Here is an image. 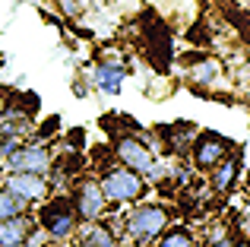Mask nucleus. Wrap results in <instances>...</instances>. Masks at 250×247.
<instances>
[{"label": "nucleus", "mask_w": 250, "mask_h": 247, "mask_svg": "<svg viewBox=\"0 0 250 247\" xmlns=\"http://www.w3.org/2000/svg\"><path fill=\"white\" fill-rule=\"evenodd\" d=\"M35 222H38V228L44 231V238H48L51 244L73 241L76 228H80V216H76V209H73V200L63 197V193H48V197L42 200V206H38V212H35Z\"/></svg>", "instance_id": "nucleus-1"}, {"label": "nucleus", "mask_w": 250, "mask_h": 247, "mask_svg": "<svg viewBox=\"0 0 250 247\" xmlns=\"http://www.w3.org/2000/svg\"><path fill=\"white\" fill-rule=\"evenodd\" d=\"M98 187H102L108 206H133V203H140V200L149 193V181L143 178V174H136L133 168L121 165V162L102 168Z\"/></svg>", "instance_id": "nucleus-2"}, {"label": "nucleus", "mask_w": 250, "mask_h": 247, "mask_svg": "<svg viewBox=\"0 0 250 247\" xmlns=\"http://www.w3.org/2000/svg\"><path fill=\"white\" fill-rule=\"evenodd\" d=\"M111 152L121 165L133 168L136 174H143L146 181H159L165 178V162L155 155V149L149 143H143L136 133H114V143H111Z\"/></svg>", "instance_id": "nucleus-3"}, {"label": "nucleus", "mask_w": 250, "mask_h": 247, "mask_svg": "<svg viewBox=\"0 0 250 247\" xmlns=\"http://www.w3.org/2000/svg\"><path fill=\"white\" fill-rule=\"evenodd\" d=\"M171 222V209L162 203H133V209L124 216V238L133 247L152 244Z\"/></svg>", "instance_id": "nucleus-4"}, {"label": "nucleus", "mask_w": 250, "mask_h": 247, "mask_svg": "<svg viewBox=\"0 0 250 247\" xmlns=\"http://www.w3.org/2000/svg\"><path fill=\"white\" fill-rule=\"evenodd\" d=\"M73 209L80 216V222H95V219L108 216V200H104L102 187H98V178H89V174H76L73 178Z\"/></svg>", "instance_id": "nucleus-5"}, {"label": "nucleus", "mask_w": 250, "mask_h": 247, "mask_svg": "<svg viewBox=\"0 0 250 247\" xmlns=\"http://www.w3.org/2000/svg\"><path fill=\"white\" fill-rule=\"evenodd\" d=\"M3 168L6 171H32V174H48L51 162H54V152H51L48 143L38 140H22L10 155H3Z\"/></svg>", "instance_id": "nucleus-6"}, {"label": "nucleus", "mask_w": 250, "mask_h": 247, "mask_svg": "<svg viewBox=\"0 0 250 247\" xmlns=\"http://www.w3.org/2000/svg\"><path fill=\"white\" fill-rule=\"evenodd\" d=\"M29 136H32V111H25L19 105L0 108V159L10 155Z\"/></svg>", "instance_id": "nucleus-7"}, {"label": "nucleus", "mask_w": 250, "mask_h": 247, "mask_svg": "<svg viewBox=\"0 0 250 247\" xmlns=\"http://www.w3.org/2000/svg\"><path fill=\"white\" fill-rule=\"evenodd\" d=\"M231 149H234L231 140H225V136L215 133V130H203V133H196L193 143H190V159H193V168L209 171V168H212L215 162H222Z\"/></svg>", "instance_id": "nucleus-8"}, {"label": "nucleus", "mask_w": 250, "mask_h": 247, "mask_svg": "<svg viewBox=\"0 0 250 247\" xmlns=\"http://www.w3.org/2000/svg\"><path fill=\"white\" fill-rule=\"evenodd\" d=\"M44 238V231L38 228L35 212H22L0 222V247H35Z\"/></svg>", "instance_id": "nucleus-9"}, {"label": "nucleus", "mask_w": 250, "mask_h": 247, "mask_svg": "<svg viewBox=\"0 0 250 247\" xmlns=\"http://www.w3.org/2000/svg\"><path fill=\"white\" fill-rule=\"evenodd\" d=\"M13 197H19L25 206L42 203L44 197L51 193L48 187V174H32V171H6V178L0 181Z\"/></svg>", "instance_id": "nucleus-10"}, {"label": "nucleus", "mask_w": 250, "mask_h": 247, "mask_svg": "<svg viewBox=\"0 0 250 247\" xmlns=\"http://www.w3.org/2000/svg\"><path fill=\"white\" fill-rule=\"evenodd\" d=\"M238 178H241V152H228L222 162H215L212 168H209V187H212L215 193H228L238 187Z\"/></svg>", "instance_id": "nucleus-11"}, {"label": "nucleus", "mask_w": 250, "mask_h": 247, "mask_svg": "<svg viewBox=\"0 0 250 247\" xmlns=\"http://www.w3.org/2000/svg\"><path fill=\"white\" fill-rule=\"evenodd\" d=\"M76 244H80V247H121L117 231L111 228L104 219L80 222V228H76Z\"/></svg>", "instance_id": "nucleus-12"}, {"label": "nucleus", "mask_w": 250, "mask_h": 247, "mask_svg": "<svg viewBox=\"0 0 250 247\" xmlns=\"http://www.w3.org/2000/svg\"><path fill=\"white\" fill-rule=\"evenodd\" d=\"M124 76H127V67H124L121 61H114V57H104V61H98L95 70H92V80H95V86L102 89V92H108V95H117V92H121Z\"/></svg>", "instance_id": "nucleus-13"}, {"label": "nucleus", "mask_w": 250, "mask_h": 247, "mask_svg": "<svg viewBox=\"0 0 250 247\" xmlns=\"http://www.w3.org/2000/svg\"><path fill=\"white\" fill-rule=\"evenodd\" d=\"M193 133H196V127L193 124H171V127H159V136L165 140V146H168V152H174V155H181V159H187V152H190V143H193Z\"/></svg>", "instance_id": "nucleus-14"}, {"label": "nucleus", "mask_w": 250, "mask_h": 247, "mask_svg": "<svg viewBox=\"0 0 250 247\" xmlns=\"http://www.w3.org/2000/svg\"><path fill=\"white\" fill-rule=\"evenodd\" d=\"M152 247H196V238L190 228L177 225V228H165L159 238L152 241Z\"/></svg>", "instance_id": "nucleus-15"}, {"label": "nucleus", "mask_w": 250, "mask_h": 247, "mask_svg": "<svg viewBox=\"0 0 250 247\" xmlns=\"http://www.w3.org/2000/svg\"><path fill=\"white\" fill-rule=\"evenodd\" d=\"M219 61L215 57H203V61H193V67H190V80L196 82V86H212L215 80H219Z\"/></svg>", "instance_id": "nucleus-16"}, {"label": "nucleus", "mask_w": 250, "mask_h": 247, "mask_svg": "<svg viewBox=\"0 0 250 247\" xmlns=\"http://www.w3.org/2000/svg\"><path fill=\"white\" fill-rule=\"evenodd\" d=\"M22 212H32V206H25L19 197H13L3 184H0V222L3 219H13V216H22Z\"/></svg>", "instance_id": "nucleus-17"}, {"label": "nucleus", "mask_w": 250, "mask_h": 247, "mask_svg": "<svg viewBox=\"0 0 250 247\" xmlns=\"http://www.w3.org/2000/svg\"><path fill=\"white\" fill-rule=\"evenodd\" d=\"M234 228L228 222H212L206 231V247H231Z\"/></svg>", "instance_id": "nucleus-18"}, {"label": "nucleus", "mask_w": 250, "mask_h": 247, "mask_svg": "<svg viewBox=\"0 0 250 247\" xmlns=\"http://www.w3.org/2000/svg\"><path fill=\"white\" fill-rule=\"evenodd\" d=\"M57 6H61V13L63 16H80V0H57Z\"/></svg>", "instance_id": "nucleus-19"}, {"label": "nucleus", "mask_w": 250, "mask_h": 247, "mask_svg": "<svg viewBox=\"0 0 250 247\" xmlns=\"http://www.w3.org/2000/svg\"><path fill=\"white\" fill-rule=\"evenodd\" d=\"M187 181H190V168L184 165V162H177V165H174V184H177V187H184Z\"/></svg>", "instance_id": "nucleus-20"}, {"label": "nucleus", "mask_w": 250, "mask_h": 247, "mask_svg": "<svg viewBox=\"0 0 250 247\" xmlns=\"http://www.w3.org/2000/svg\"><path fill=\"white\" fill-rule=\"evenodd\" d=\"M231 247H250V235H244V231H234Z\"/></svg>", "instance_id": "nucleus-21"}, {"label": "nucleus", "mask_w": 250, "mask_h": 247, "mask_svg": "<svg viewBox=\"0 0 250 247\" xmlns=\"http://www.w3.org/2000/svg\"><path fill=\"white\" fill-rule=\"evenodd\" d=\"M244 235H250V203L244 206Z\"/></svg>", "instance_id": "nucleus-22"}]
</instances>
